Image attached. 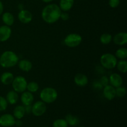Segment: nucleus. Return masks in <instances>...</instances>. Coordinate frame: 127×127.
Masks as SVG:
<instances>
[{
	"label": "nucleus",
	"instance_id": "nucleus-28",
	"mask_svg": "<svg viewBox=\"0 0 127 127\" xmlns=\"http://www.w3.org/2000/svg\"><path fill=\"white\" fill-rule=\"evenodd\" d=\"M115 93H116V97H123L126 95L127 90L126 88L124 86H119L115 88Z\"/></svg>",
	"mask_w": 127,
	"mask_h": 127
},
{
	"label": "nucleus",
	"instance_id": "nucleus-22",
	"mask_svg": "<svg viewBox=\"0 0 127 127\" xmlns=\"http://www.w3.org/2000/svg\"><path fill=\"white\" fill-rule=\"evenodd\" d=\"M68 123V125L71 127H75L79 124V119L78 117L72 114H68L64 119Z\"/></svg>",
	"mask_w": 127,
	"mask_h": 127
},
{
	"label": "nucleus",
	"instance_id": "nucleus-25",
	"mask_svg": "<svg viewBox=\"0 0 127 127\" xmlns=\"http://www.w3.org/2000/svg\"><path fill=\"white\" fill-rule=\"evenodd\" d=\"M116 67L120 73H126L127 71V62L125 60H120L119 62H117Z\"/></svg>",
	"mask_w": 127,
	"mask_h": 127
},
{
	"label": "nucleus",
	"instance_id": "nucleus-7",
	"mask_svg": "<svg viewBox=\"0 0 127 127\" xmlns=\"http://www.w3.org/2000/svg\"><path fill=\"white\" fill-rule=\"evenodd\" d=\"M47 111V105L42 100L35 102L32 105V114L35 117H40Z\"/></svg>",
	"mask_w": 127,
	"mask_h": 127
},
{
	"label": "nucleus",
	"instance_id": "nucleus-14",
	"mask_svg": "<svg viewBox=\"0 0 127 127\" xmlns=\"http://www.w3.org/2000/svg\"><path fill=\"white\" fill-rule=\"evenodd\" d=\"M34 100V96L33 93L29 91H24L22 93L21 96V101L23 105H32Z\"/></svg>",
	"mask_w": 127,
	"mask_h": 127
},
{
	"label": "nucleus",
	"instance_id": "nucleus-8",
	"mask_svg": "<svg viewBox=\"0 0 127 127\" xmlns=\"http://www.w3.org/2000/svg\"><path fill=\"white\" fill-rule=\"evenodd\" d=\"M16 119L13 115L5 114L0 117V125L2 127H11L15 124Z\"/></svg>",
	"mask_w": 127,
	"mask_h": 127
},
{
	"label": "nucleus",
	"instance_id": "nucleus-2",
	"mask_svg": "<svg viewBox=\"0 0 127 127\" xmlns=\"http://www.w3.org/2000/svg\"><path fill=\"white\" fill-rule=\"evenodd\" d=\"M19 61L18 55L14 52L7 50L0 56V65L4 68H9L15 66Z\"/></svg>",
	"mask_w": 127,
	"mask_h": 127
},
{
	"label": "nucleus",
	"instance_id": "nucleus-19",
	"mask_svg": "<svg viewBox=\"0 0 127 127\" xmlns=\"http://www.w3.org/2000/svg\"><path fill=\"white\" fill-rule=\"evenodd\" d=\"M74 0H60L59 7L62 11L67 12L73 7Z\"/></svg>",
	"mask_w": 127,
	"mask_h": 127
},
{
	"label": "nucleus",
	"instance_id": "nucleus-10",
	"mask_svg": "<svg viewBox=\"0 0 127 127\" xmlns=\"http://www.w3.org/2000/svg\"><path fill=\"white\" fill-rule=\"evenodd\" d=\"M103 95L108 100H112L116 97L115 88L110 84L103 87Z\"/></svg>",
	"mask_w": 127,
	"mask_h": 127
},
{
	"label": "nucleus",
	"instance_id": "nucleus-9",
	"mask_svg": "<svg viewBox=\"0 0 127 127\" xmlns=\"http://www.w3.org/2000/svg\"><path fill=\"white\" fill-rule=\"evenodd\" d=\"M17 17L21 23L27 24L32 21L33 16H32V14L28 10L22 9L18 13Z\"/></svg>",
	"mask_w": 127,
	"mask_h": 127
},
{
	"label": "nucleus",
	"instance_id": "nucleus-37",
	"mask_svg": "<svg viewBox=\"0 0 127 127\" xmlns=\"http://www.w3.org/2000/svg\"><path fill=\"white\" fill-rule=\"evenodd\" d=\"M43 2H46V3H48V2H52V1H53V0H42Z\"/></svg>",
	"mask_w": 127,
	"mask_h": 127
},
{
	"label": "nucleus",
	"instance_id": "nucleus-4",
	"mask_svg": "<svg viewBox=\"0 0 127 127\" xmlns=\"http://www.w3.org/2000/svg\"><path fill=\"white\" fill-rule=\"evenodd\" d=\"M100 63L102 66L107 69H112L116 67L117 58L114 55L106 53L100 57Z\"/></svg>",
	"mask_w": 127,
	"mask_h": 127
},
{
	"label": "nucleus",
	"instance_id": "nucleus-36",
	"mask_svg": "<svg viewBox=\"0 0 127 127\" xmlns=\"http://www.w3.org/2000/svg\"><path fill=\"white\" fill-rule=\"evenodd\" d=\"M3 10H4L3 4H2V2L0 1V15L2 14V12H3Z\"/></svg>",
	"mask_w": 127,
	"mask_h": 127
},
{
	"label": "nucleus",
	"instance_id": "nucleus-38",
	"mask_svg": "<svg viewBox=\"0 0 127 127\" xmlns=\"http://www.w3.org/2000/svg\"><path fill=\"white\" fill-rule=\"evenodd\" d=\"M84 127V126H81V127Z\"/></svg>",
	"mask_w": 127,
	"mask_h": 127
},
{
	"label": "nucleus",
	"instance_id": "nucleus-1",
	"mask_svg": "<svg viewBox=\"0 0 127 127\" xmlns=\"http://www.w3.org/2000/svg\"><path fill=\"white\" fill-rule=\"evenodd\" d=\"M62 12L59 6L56 4H50L43 7L41 16L45 22L52 24L60 19Z\"/></svg>",
	"mask_w": 127,
	"mask_h": 127
},
{
	"label": "nucleus",
	"instance_id": "nucleus-29",
	"mask_svg": "<svg viewBox=\"0 0 127 127\" xmlns=\"http://www.w3.org/2000/svg\"><path fill=\"white\" fill-rule=\"evenodd\" d=\"M8 105L7 100L6 98L2 96H0V112L4 111L6 110Z\"/></svg>",
	"mask_w": 127,
	"mask_h": 127
},
{
	"label": "nucleus",
	"instance_id": "nucleus-26",
	"mask_svg": "<svg viewBox=\"0 0 127 127\" xmlns=\"http://www.w3.org/2000/svg\"><path fill=\"white\" fill-rule=\"evenodd\" d=\"M39 89V86L37 82L35 81H31L29 83H27V91L30 92L31 93H36Z\"/></svg>",
	"mask_w": 127,
	"mask_h": 127
},
{
	"label": "nucleus",
	"instance_id": "nucleus-27",
	"mask_svg": "<svg viewBox=\"0 0 127 127\" xmlns=\"http://www.w3.org/2000/svg\"><path fill=\"white\" fill-rule=\"evenodd\" d=\"M53 127H68V123L65 119H58L55 120L52 124Z\"/></svg>",
	"mask_w": 127,
	"mask_h": 127
},
{
	"label": "nucleus",
	"instance_id": "nucleus-5",
	"mask_svg": "<svg viewBox=\"0 0 127 127\" xmlns=\"http://www.w3.org/2000/svg\"><path fill=\"white\" fill-rule=\"evenodd\" d=\"M82 41L83 38L81 35L76 33H71L66 36L64 39V43L69 48H74L79 46Z\"/></svg>",
	"mask_w": 127,
	"mask_h": 127
},
{
	"label": "nucleus",
	"instance_id": "nucleus-11",
	"mask_svg": "<svg viewBox=\"0 0 127 127\" xmlns=\"http://www.w3.org/2000/svg\"><path fill=\"white\" fill-rule=\"evenodd\" d=\"M12 30L9 26L3 25L0 27V42H6L8 40L11 36Z\"/></svg>",
	"mask_w": 127,
	"mask_h": 127
},
{
	"label": "nucleus",
	"instance_id": "nucleus-30",
	"mask_svg": "<svg viewBox=\"0 0 127 127\" xmlns=\"http://www.w3.org/2000/svg\"><path fill=\"white\" fill-rule=\"evenodd\" d=\"M99 81L100 82V84H102L103 87L109 84V79L107 76H102L100 78V79H99Z\"/></svg>",
	"mask_w": 127,
	"mask_h": 127
},
{
	"label": "nucleus",
	"instance_id": "nucleus-3",
	"mask_svg": "<svg viewBox=\"0 0 127 127\" xmlns=\"http://www.w3.org/2000/svg\"><path fill=\"white\" fill-rule=\"evenodd\" d=\"M40 98L41 100L45 104H52L58 98V92L55 88L47 87L41 91Z\"/></svg>",
	"mask_w": 127,
	"mask_h": 127
},
{
	"label": "nucleus",
	"instance_id": "nucleus-20",
	"mask_svg": "<svg viewBox=\"0 0 127 127\" xmlns=\"http://www.w3.org/2000/svg\"><path fill=\"white\" fill-rule=\"evenodd\" d=\"M2 21L4 22V25L7 26H11L14 23V17L11 12H6L2 14Z\"/></svg>",
	"mask_w": 127,
	"mask_h": 127
},
{
	"label": "nucleus",
	"instance_id": "nucleus-16",
	"mask_svg": "<svg viewBox=\"0 0 127 127\" xmlns=\"http://www.w3.org/2000/svg\"><path fill=\"white\" fill-rule=\"evenodd\" d=\"M14 78L13 74L11 72H4L0 76V81L1 83L4 85H9L12 84L13 79Z\"/></svg>",
	"mask_w": 127,
	"mask_h": 127
},
{
	"label": "nucleus",
	"instance_id": "nucleus-33",
	"mask_svg": "<svg viewBox=\"0 0 127 127\" xmlns=\"http://www.w3.org/2000/svg\"><path fill=\"white\" fill-rule=\"evenodd\" d=\"M93 86H94V88H95V89H98V90H100V89H102L103 88V86H102V84H100V82H99V81H95V83H94V84H93Z\"/></svg>",
	"mask_w": 127,
	"mask_h": 127
},
{
	"label": "nucleus",
	"instance_id": "nucleus-15",
	"mask_svg": "<svg viewBox=\"0 0 127 127\" xmlns=\"http://www.w3.org/2000/svg\"><path fill=\"white\" fill-rule=\"evenodd\" d=\"M74 81L78 86L84 87L88 84L89 80L86 75L82 73H78L74 76Z\"/></svg>",
	"mask_w": 127,
	"mask_h": 127
},
{
	"label": "nucleus",
	"instance_id": "nucleus-6",
	"mask_svg": "<svg viewBox=\"0 0 127 127\" xmlns=\"http://www.w3.org/2000/svg\"><path fill=\"white\" fill-rule=\"evenodd\" d=\"M11 84L14 91L17 93H22L26 91L27 81L26 78L22 76H17L14 77Z\"/></svg>",
	"mask_w": 127,
	"mask_h": 127
},
{
	"label": "nucleus",
	"instance_id": "nucleus-39",
	"mask_svg": "<svg viewBox=\"0 0 127 127\" xmlns=\"http://www.w3.org/2000/svg\"></svg>",
	"mask_w": 127,
	"mask_h": 127
},
{
	"label": "nucleus",
	"instance_id": "nucleus-12",
	"mask_svg": "<svg viewBox=\"0 0 127 127\" xmlns=\"http://www.w3.org/2000/svg\"><path fill=\"white\" fill-rule=\"evenodd\" d=\"M113 42L115 45L120 46L125 45L127 43V33L125 32H121L115 35L112 38Z\"/></svg>",
	"mask_w": 127,
	"mask_h": 127
},
{
	"label": "nucleus",
	"instance_id": "nucleus-24",
	"mask_svg": "<svg viewBox=\"0 0 127 127\" xmlns=\"http://www.w3.org/2000/svg\"><path fill=\"white\" fill-rule=\"evenodd\" d=\"M112 35L110 33H103L100 37V42L103 45H109L112 41Z\"/></svg>",
	"mask_w": 127,
	"mask_h": 127
},
{
	"label": "nucleus",
	"instance_id": "nucleus-18",
	"mask_svg": "<svg viewBox=\"0 0 127 127\" xmlns=\"http://www.w3.org/2000/svg\"><path fill=\"white\" fill-rule=\"evenodd\" d=\"M17 64H18L19 68L22 71L29 72L32 68V63L28 60H21L19 61Z\"/></svg>",
	"mask_w": 127,
	"mask_h": 127
},
{
	"label": "nucleus",
	"instance_id": "nucleus-17",
	"mask_svg": "<svg viewBox=\"0 0 127 127\" xmlns=\"http://www.w3.org/2000/svg\"><path fill=\"white\" fill-rule=\"evenodd\" d=\"M6 99L8 104L14 105L19 100L18 93L14 90L10 91L6 94Z\"/></svg>",
	"mask_w": 127,
	"mask_h": 127
},
{
	"label": "nucleus",
	"instance_id": "nucleus-31",
	"mask_svg": "<svg viewBox=\"0 0 127 127\" xmlns=\"http://www.w3.org/2000/svg\"><path fill=\"white\" fill-rule=\"evenodd\" d=\"M109 4L112 8L117 7L120 4V0H109Z\"/></svg>",
	"mask_w": 127,
	"mask_h": 127
},
{
	"label": "nucleus",
	"instance_id": "nucleus-21",
	"mask_svg": "<svg viewBox=\"0 0 127 127\" xmlns=\"http://www.w3.org/2000/svg\"><path fill=\"white\" fill-rule=\"evenodd\" d=\"M26 114L24 106L19 105H17L13 110V116L16 119H22Z\"/></svg>",
	"mask_w": 127,
	"mask_h": 127
},
{
	"label": "nucleus",
	"instance_id": "nucleus-35",
	"mask_svg": "<svg viewBox=\"0 0 127 127\" xmlns=\"http://www.w3.org/2000/svg\"><path fill=\"white\" fill-rule=\"evenodd\" d=\"M23 124V122H22L21 119H17L15 121V124L14 125H16L17 127H21Z\"/></svg>",
	"mask_w": 127,
	"mask_h": 127
},
{
	"label": "nucleus",
	"instance_id": "nucleus-32",
	"mask_svg": "<svg viewBox=\"0 0 127 127\" xmlns=\"http://www.w3.org/2000/svg\"><path fill=\"white\" fill-rule=\"evenodd\" d=\"M60 19H62L64 21H68V20L69 19V16L66 12H64V11H63V12H62V13H61L60 18Z\"/></svg>",
	"mask_w": 127,
	"mask_h": 127
},
{
	"label": "nucleus",
	"instance_id": "nucleus-23",
	"mask_svg": "<svg viewBox=\"0 0 127 127\" xmlns=\"http://www.w3.org/2000/svg\"><path fill=\"white\" fill-rule=\"evenodd\" d=\"M115 56L117 58L120 60H125L127 57V50L126 48L121 47L117 50L115 52Z\"/></svg>",
	"mask_w": 127,
	"mask_h": 127
},
{
	"label": "nucleus",
	"instance_id": "nucleus-13",
	"mask_svg": "<svg viewBox=\"0 0 127 127\" xmlns=\"http://www.w3.org/2000/svg\"><path fill=\"white\" fill-rule=\"evenodd\" d=\"M109 83L115 88L122 86L123 79L121 76L118 73H112L109 78Z\"/></svg>",
	"mask_w": 127,
	"mask_h": 127
},
{
	"label": "nucleus",
	"instance_id": "nucleus-34",
	"mask_svg": "<svg viewBox=\"0 0 127 127\" xmlns=\"http://www.w3.org/2000/svg\"><path fill=\"white\" fill-rule=\"evenodd\" d=\"M24 106L26 114H31L32 112V105H24Z\"/></svg>",
	"mask_w": 127,
	"mask_h": 127
}]
</instances>
